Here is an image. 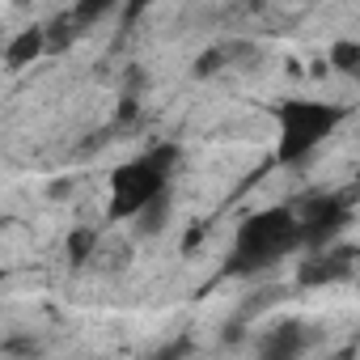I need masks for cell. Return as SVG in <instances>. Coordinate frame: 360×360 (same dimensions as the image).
<instances>
[{"label": "cell", "mask_w": 360, "mask_h": 360, "mask_svg": "<svg viewBox=\"0 0 360 360\" xmlns=\"http://www.w3.org/2000/svg\"><path fill=\"white\" fill-rule=\"evenodd\" d=\"M0 352L13 356V360H39V356H43V339L30 335V330H13V335H5Z\"/></svg>", "instance_id": "cell-12"}, {"label": "cell", "mask_w": 360, "mask_h": 360, "mask_svg": "<svg viewBox=\"0 0 360 360\" xmlns=\"http://www.w3.org/2000/svg\"><path fill=\"white\" fill-rule=\"evenodd\" d=\"M242 335H246V322H242V318H229V322L221 326V343H229V347H238Z\"/></svg>", "instance_id": "cell-18"}, {"label": "cell", "mask_w": 360, "mask_h": 360, "mask_svg": "<svg viewBox=\"0 0 360 360\" xmlns=\"http://www.w3.org/2000/svg\"><path fill=\"white\" fill-rule=\"evenodd\" d=\"M191 352H195V339H191V335H174V339H165L148 360H191Z\"/></svg>", "instance_id": "cell-15"}, {"label": "cell", "mask_w": 360, "mask_h": 360, "mask_svg": "<svg viewBox=\"0 0 360 360\" xmlns=\"http://www.w3.org/2000/svg\"><path fill=\"white\" fill-rule=\"evenodd\" d=\"M161 191H169V178H161L144 157L119 165L110 174V204H106V221L119 225V221H131L148 200H157Z\"/></svg>", "instance_id": "cell-3"}, {"label": "cell", "mask_w": 360, "mask_h": 360, "mask_svg": "<svg viewBox=\"0 0 360 360\" xmlns=\"http://www.w3.org/2000/svg\"><path fill=\"white\" fill-rule=\"evenodd\" d=\"M343 119H347V110L335 106V102H314V98H288V102H280L276 106V123H280L276 161L280 165L305 161Z\"/></svg>", "instance_id": "cell-2"}, {"label": "cell", "mask_w": 360, "mask_h": 360, "mask_svg": "<svg viewBox=\"0 0 360 360\" xmlns=\"http://www.w3.org/2000/svg\"><path fill=\"white\" fill-rule=\"evenodd\" d=\"M284 297H288V288H284V284H263L259 292H250V297L242 301V309H238L233 318H242V322L250 326V318H255V314L271 309V305H276V301H284Z\"/></svg>", "instance_id": "cell-11"}, {"label": "cell", "mask_w": 360, "mask_h": 360, "mask_svg": "<svg viewBox=\"0 0 360 360\" xmlns=\"http://www.w3.org/2000/svg\"><path fill=\"white\" fill-rule=\"evenodd\" d=\"M169 212H174V200H169V191H161L157 200H148L136 217H131V229H136V238H157V233H165V225H169Z\"/></svg>", "instance_id": "cell-7"}, {"label": "cell", "mask_w": 360, "mask_h": 360, "mask_svg": "<svg viewBox=\"0 0 360 360\" xmlns=\"http://www.w3.org/2000/svg\"><path fill=\"white\" fill-rule=\"evenodd\" d=\"M178 157H183V148H178L174 140H161L157 148H148V153H144V161H148V165H153V169H157L161 178H169V174H174Z\"/></svg>", "instance_id": "cell-14"}, {"label": "cell", "mask_w": 360, "mask_h": 360, "mask_svg": "<svg viewBox=\"0 0 360 360\" xmlns=\"http://www.w3.org/2000/svg\"><path fill=\"white\" fill-rule=\"evenodd\" d=\"M309 343H314V330L301 318H284L267 335H259V360H301Z\"/></svg>", "instance_id": "cell-5"}, {"label": "cell", "mask_w": 360, "mask_h": 360, "mask_svg": "<svg viewBox=\"0 0 360 360\" xmlns=\"http://www.w3.org/2000/svg\"><path fill=\"white\" fill-rule=\"evenodd\" d=\"M352 267H356V242H335V246L314 250V255L301 259V267H297V284H301V288L343 284V280H352Z\"/></svg>", "instance_id": "cell-4"}, {"label": "cell", "mask_w": 360, "mask_h": 360, "mask_svg": "<svg viewBox=\"0 0 360 360\" xmlns=\"http://www.w3.org/2000/svg\"><path fill=\"white\" fill-rule=\"evenodd\" d=\"M200 242H204V225H191V229H187V238H183V255L200 250Z\"/></svg>", "instance_id": "cell-19"}, {"label": "cell", "mask_w": 360, "mask_h": 360, "mask_svg": "<svg viewBox=\"0 0 360 360\" xmlns=\"http://www.w3.org/2000/svg\"><path fill=\"white\" fill-rule=\"evenodd\" d=\"M0 284H5V267H0Z\"/></svg>", "instance_id": "cell-23"}, {"label": "cell", "mask_w": 360, "mask_h": 360, "mask_svg": "<svg viewBox=\"0 0 360 360\" xmlns=\"http://www.w3.org/2000/svg\"><path fill=\"white\" fill-rule=\"evenodd\" d=\"M140 13H144V0H131V5L123 9V26H131V22H136Z\"/></svg>", "instance_id": "cell-21"}, {"label": "cell", "mask_w": 360, "mask_h": 360, "mask_svg": "<svg viewBox=\"0 0 360 360\" xmlns=\"http://www.w3.org/2000/svg\"><path fill=\"white\" fill-rule=\"evenodd\" d=\"M0 51H5V30H0Z\"/></svg>", "instance_id": "cell-22"}, {"label": "cell", "mask_w": 360, "mask_h": 360, "mask_svg": "<svg viewBox=\"0 0 360 360\" xmlns=\"http://www.w3.org/2000/svg\"><path fill=\"white\" fill-rule=\"evenodd\" d=\"M39 56H47L43 26H26L22 34H13V39L5 43V51H0V60H5V68H9V72H22V68H30Z\"/></svg>", "instance_id": "cell-6"}, {"label": "cell", "mask_w": 360, "mask_h": 360, "mask_svg": "<svg viewBox=\"0 0 360 360\" xmlns=\"http://www.w3.org/2000/svg\"><path fill=\"white\" fill-rule=\"evenodd\" d=\"M47 195H51V200H68V195H72V178H56V183L47 187Z\"/></svg>", "instance_id": "cell-20"}, {"label": "cell", "mask_w": 360, "mask_h": 360, "mask_svg": "<svg viewBox=\"0 0 360 360\" xmlns=\"http://www.w3.org/2000/svg\"><path fill=\"white\" fill-rule=\"evenodd\" d=\"M136 119H140V98H136V94H123L119 106H115V123H119V127H131Z\"/></svg>", "instance_id": "cell-17"}, {"label": "cell", "mask_w": 360, "mask_h": 360, "mask_svg": "<svg viewBox=\"0 0 360 360\" xmlns=\"http://www.w3.org/2000/svg\"><path fill=\"white\" fill-rule=\"evenodd\" d=\"M225 68V56H221V47H208V51H200L195 56V64H191V77L195 81H208V77H217Z\"/></svg>", "instance_id": "cell-16"}, {"label": "cell", "mask_w": 360, "mask_h": 360, "mask_svg": "<svg viewBox=\"0 0 360 360\" xmlns=\"http://www.w3.org/2000/svg\"><path fill=\"white\" fill-rule=\"evenodd\" d=\"M301 250V229H297V217L288 204L280 208H263L255 217L242 221L238 238H233V255L225 259V276H255V271H267L271 263H280L284 255Z\"/></svg>", "instance_id": "cell-1"}, {"label": "cell", "mask_w": 360, "mask_h": 360, "mask_svg": "<svg viewBox=\"0 0 360 360\" xmlns=\"http://www.w3.org/2000/svg\"><path fill=\"white\" fill-rule=\"evenodd\" d=\"M77 39H81V30L72 26V18H68V13H56V18L43 26V43H47V51H68Z\"/></svg>", "instance_id": "cell-10"}, {"label": "cell", "mask_w": 360, "mask_h": 360, "mask_svg": "<svg viewBox=\"0 0 360 360\" xmlns=\"http://www.w3.org/2000/svg\"><path fill=\"white\" fill-rule=\"evenodd\" d=\"M322 64L335 68V72H343V77H356L360 72V43L356 39H335Z\"/></svg>", "instance_id": "cell-9"}, {"label": "cell", "mask_w": 360, "mask_h": 360, "mask_svg": "<svg viewBox=\"0 0 360 360\" xmlns=\"http://www.w3.org/2000/svg\"><path fill=\"white\" fill-rule=\"evenodd\" d=\"M94 250H98V229H94V225H77V229L68 233V242H64V255H68V267H72V271H81V267L94 259Z\"/></svg>", "instance_id": "cell-8"}, {"label": "cell", "mask_w": 360, "mask_h": 360, "mask_svg": "<svg viewBox=\"0 0 360 360\" xmlns=\"http://www.w3.org/2000/svg\"><path fill=\"white\" fill-rule=\"evenodd\" d=\"M110 9H115L110 0H81V5H72V9H68V18H72V26H77V30L85 34V30H89L94 22H102V18H106Z\"/></svg>", "instance_id": "cell-13"}]
</instances>
